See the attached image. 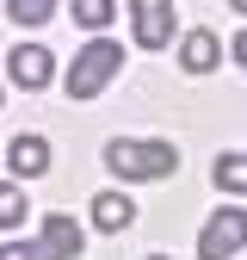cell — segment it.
Returning <instances> with one entry per match:
<instances>
[{
  "mask_svg": "<svg viewBox=\"0 0 247 260\" xmlns=\"http://www.w3.org/2000/svg\"><path fill=\"white\" fill-rule=\"evenodd\" d=\"M136 19V44L142 50H167L173 44V0H130Z\"/></svg>",
  "mask_w": 247,
  "mask_h": 260,
  "instance_id": "5",
  "label": "cell"
},
{
  "mask_svg": "<svg viewBox=\"0 0 247 260\" xmlns=\"http://www.w3.org/2000/svg\"><path fill=\"white\" fill-rule=\"evenodd\" d=\"M117 69H124V44L117 38H93V44H80L74 50V62H68V100H99V93L117 81Z\"/></svg>",
  "mask_w": 247,
  "mask_h": 260,
  "instance_id": "1",
  "label": "cell"
},
{
  "mask_svg": "<svg viewBox=\"0 0 247 260\" xmlns=\"http://www.w3.org/2000/svg\"><path fill=\"white\" fill-rule=\"evenodd\" d=\"M229 7H235V13H247V0H229Z\"/></svg>",
  "mask_w": 247,
  "mask_h": 260,
  "instance_id": "15",
  "label": "cell"
},
{
  "mask_svg": "<svg viewBox=\"0 0 247 260\" xmlns=\"http://www.w3.org/2000/svg\"><path fill=\"white\" fill-rule=\"evenodd\" d=\"M56 13V0H7V19L13 25H44Z\"/></svg>",
  "mask_w": 247,
  "mask_h": 260,
  "instance_id": "13",
  "label": "cell"
},
{
  "mask_svg": "<svg viewBox=\"0 0 247 260\" xmlns=\"http://www.w3.org/2000/svg\"><path fill=\"white\" fill-rule=\"evenodd\" d=\"M241 248H247V211L241 205H223L204 223V236H198V260H229Z\"/></svg>",
  "mask_w": 247,
  "mask_h": 260,
  "instance_id": "4",
  "label": "cell"
},
{
  "mask_svg": "<svg viewBox=\"0 0 247 260\" xmlns=\"http://www.w3.org/2000/svg\"><path fill=\"white\" fill-rule=\"evenodd\" d=\"M7 75H13L25 93H37V87L56 75V62H50V50H44V44H19V50L7 56Z\"/></svg>",
  "mask_w": 247,
  "mask_h": 260,
  "instance_id": "6",
  "label": "cell"
},
{
  "mask_svg": "<svg viewBox=\"0 0 247 260\" xmlns=\"http://www.w3.org/2000/svg\"><path fill=\"white\" fill-rule=\"evenodd\" d=\"M93 223H99V230H130L136 205L124 199V192H99V199H93Z\"/></svg>",
  "mask_w": 247,
  "mask_h": 260,
  "instance_id": "9",
  "label": "cell"
},
{
  "mask_svg": "<svg viewBox=\"0 0 247 260\" xmlns=\"http://www.w3.org/2000/svg\"><path fill=\"white\" fill-rule=\"evenodd\" d=\"M229 56H235V62H241V69H247V25H241V31H235V44H229Z\"/></svg>",
  "mask_w": 247,
  "mask_h": 260,
  "instance_id": "14",
  "label": "cell"
},
{
  "mask_svg": "<svg viewBox=\"0 0 247 260\" xmlns=\"http://www.w3.org/2000/svg\"><path fill=\"white\" fill-rule=\"evenodd\" d=\"M19 223H25V186L0 180V230H19Z\"/></svg>",
  "mask_w": 247,
  "mask_h": 260,
  "instance_id": "11",
  "label": "cell"
},
{
  "mask_svg": "<svg viewBox=\"0 0 247 260\" xmlns=\"http://www.w3.org/2000/svg\"><path fill=\"white\" fill-rule=\"evenodd\" d=\"M80 248H87L80 223H74L68 211H50L37 236H31V242H7V248H0V260H74Z\"/></svg>",
  "mask_w": 247,
  "mask_h": 260,
  "instance_id": "3",
  "label": "cell"
},
{
  "mask_svg": "<svg viewBox=\"0 0 247 260\" xmlns=\"http://www.w3.org/2000/svg\"><path fill=\"white\" fill-rule=\"evenodd\" d=\"M216 56H223L216 31H185V44H179V62H185V75H210V69H216Z\"/></svg>",
  "mask_w": 247,
  "mask_h": 260,
  "instance_id": "8",
  "label": "cell"
},
{
  "mask_svg": "<svg viewBox=\"0 0 247 260\" xmlns=\"http://www.w3.org/2000/svg\"><path fill=\"white\" fill-rule=\"evenodd\" d=\"M148 260H167V254H148Z\"/></svg>",
  "mask_w": 247,
  "mask_h": 260,
  "instance_id": "16",
  "label": "cell"
},
{
  "mask_svg": "<svg viewBox=\"0 0 247 260\" xmlns=\"http://www.w3.org/2000/svg\"><path fill=\"white\" fill-rule=\"evenodd\" d=\"M7 161H13V174H19V180H44V174H50V143L37 137V130H25V137H13Z\"/></svg>",
  "mask_w": 247,
  "mask_h": 260,
  "instance_id": "7",
  "label": "cell"
},
{
  "mask_svg": "<svg viewBox=\"0 0 247 260\" xmlns=\"http://www.w3.org/2000/svg\"><path fill=\"white\" fill-rule=\"evenodd\" d=\"M105 168L117 180H167V174H179V149L173 143H130V137H117V143H105Z\"/></svg>",
  "mask_w": 247,
  "mask_h": 260,
  "instance_id": "2",
  "label": "cell"
},
{
  "mask_svg": "<svg viewBox=\"0 0 247 260\" xmlns=\"http://www.w3.org/2000/svg\"><path fill=\"white\" fill-rule=\"evenodd\" d=\"M111 13H117V0H74V19H80L87 31H105Z\"/></svg>",
  "mask_w": 247,
  "mask_h": 260,
  "instance_id": "12",
  "label": "cell"
},
{
  "mask_svg": "<svg viewBox=\"0 0 247 260\" xmlns=\"http://www.w3.org/2000/svg\"><path fill=\"white\" fill-rule=\"evenodd\" d=\"M210 180H216V192H247V155H216Z\"/></svg>",
  "mask_w": 247,
  "mask_h": 260,
  "instance_id": "10",
  "label": "cell"
}]
</instances>
